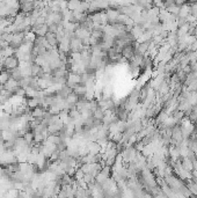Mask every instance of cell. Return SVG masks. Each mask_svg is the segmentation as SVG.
<instances>
[{"label": "cell", "instance_id": "3957f363", "mask_svg": "<svg viewBox=\"0 0 197 198\" xmlns=\"http://www.w3.org/2000/svg\"><path fill=\"white\" fill-rule=\"evenodd\" d=\"M18 87H19V82L18 81H15L13 78H9L8 81L4 85L5 89H6V91H9V92H12V93H15V91L18 89Z\"/></svg>", "mask_w": 197, "mask_h": 198}, {"label": "cell", "instance_id": "7a4b0ae2", "mask_svg": "<svg viewBox=\"0 0 197 198\" xmlns=\"http://www.w3.org/2000/svg\"><path fill=\"white\" fill-rule=\"evenodd\" d=\"M46 109L44 108H42V107H37L35 108L34 110H32V116L34 120H43L44 118V116L46 114Z\"/></svg>", "mask_w": 197, "mask_h": 198}, {"label": "cell", "instance_id": "9c48e42d", "mask_svg": "<svg viewBox=\"0 0 197 198\" xmlns=\"http://www.w3.org/2000/svg\"><path fill=\"white\" fill-rule=\"evenodd\" d=\"M0 131H1V130H0Z\"/></svg>", "mask_w": 197, "mask_h": 198}, {"label": "cell", "instance_id": "52a82bcc", "mask_svg": "<svg viewBox=\"0 0 197 198\" xmlns=\"http://www.w3.org/2000/svg\"><path fill=\"white\" fill-rule=\"evenodd\" d=\"M42 72V67L40 65L35 64V63H32V78H37V75Z\"/></svg>", "mask_w": 197, "mask_h": 198}, {"label": "cell", "instance_id": "5b68a950", "mask_svg": "<svg viewBox=\"0 0 197 198\" xmlns=\"http://www.w3.org/2000/svg\"><path fill=\"white\" fill-rule=\"evenodd\" d=\"M9 74H11V78H13L15 81H18V82H20L21 80L23 79L22 74H21V71H20V69H15L13 70V71H11L9 72Z\"/></svg>", "mask_w": 197, "mask_h": 198}, {"label": "cell", "instance_id": "8992f818", "mask_svg": "<svg viewBox=\"0 0 197 198\" xmlns=\"http://www.w3.org/2000/svg\"><path fill=\"white\" fill-rule=\"evenodd\" d=\"M9 78H11V74H9L8 71H2V72H0V85L4 86L5 83L8 81Z\"/></svg>", "mask_w": 197, "mask_h": 198}, {"label": "cell", "instance_id": "6da1fadb", "mask_svg": "<svg viewBox=\"0 0 197 198\" xmlns=\"http://www.w3.org/2000/svg\"><path fill=\"white\" fill-rule=\"evenodd\" d=\"M2 66H4L5 71H13V70L18 69L19 66H20V60L16 56L14 55L12 57H8V58H6V59L2 60Z\"/></svg>", "mask_w": 197, "mask_h": 198}, {"label": "cell", "instance_id": "ba28073f", "mask_svg": "<svg viewBox=\"0 0 197 198\" xmlns=\"http://www.w3.org/2000/svg\"><path fill=\"white\" fill-rule=\"evenodd\" d=\"M8 46H9L8 42L4 41V40H0V50H5V49H7Z\"/></svg>", "mask_w": 197, "mask_h": 198}, {"label": "cell", "instance_id": "277c9868", "mask_svg": "<svg viewBox=\"0 0 197 198\" xmlns=\"http://www.w3.org/2000/svg\"><path fill=\"white\" fill-rule=\"evenodd\" d=\"M26 104L30 110H34L35 108L40 107V99L38 97H32V99H26Z\"/></svg>", "mask_w": 197, "mask_h": 198}]
</instances>
